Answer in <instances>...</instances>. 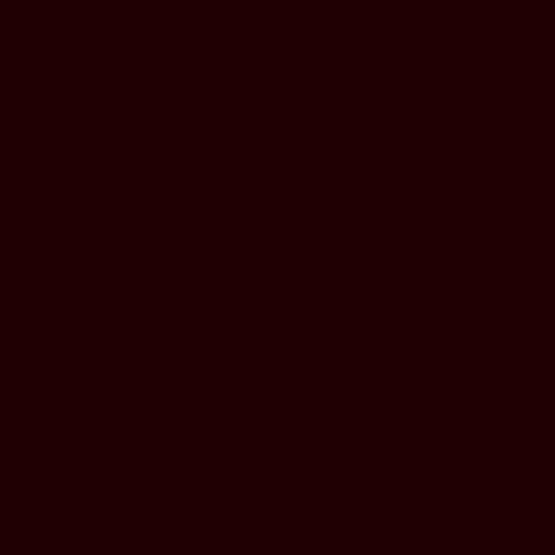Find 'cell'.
<instances>
[]
</instances>
